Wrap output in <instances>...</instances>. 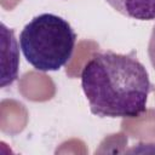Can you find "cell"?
I'll return each instance as SVG.
<instances>
[{"mask_svg":"<svg viewBox=\"0 0 155 155\" xmlns=\"http://www.w3.org/2000/svg\"><path fill=\"white\" fill-rule=\"evenodd\" d=\"M75 42L71 25L54 13L35 16L19 34L24 58L40 71H56L64 67L73 57Z\"/></svg>","mask_w":155,"mask_h":155,"instance_id":"7a4b0ae2","label":"cell"},{"mask_svg":"<svg viewBox=\"0 0 155 155\" xmlns=\"http://www.w3.org/2000/svg\"><path fill=\"white\" fill-rule=\"evenodd\" d=\"M81 87L92 114L101 117H138L147 111L151 90L145 67L133 53H94L81 71Z\"/></svg>","mask_w":155,"mask_h":155,"instance_id":"6da1fadb","label":"cell"},{"mask_svg":"<svg viewBox=\"0 0 155 155\" xmlns=\"http://www.w3.org/2000/svg\"><path fill=\"white\" fill-rule=\"evenodd\" d=\"M119 13L137 21L155 19V0H105Z\"/></svg>","mask_w":155,"mask_h":155,"instance_id":"3957f363","label":"cell"}]
</instances>
